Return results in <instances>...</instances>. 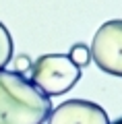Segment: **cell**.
<instances>
[{"label":"cell","mask_w":122,"mask_h":124,"mask_svg":"<svg viewBox=\"0 0 122 124\" xmlns=\"http://www.w3.org/2000/svg\"><path fill=\"white\" fill-rule=\"evenodd\" d=\"M68 58L77 68H85L91 62V50L87 48L85 44H74L68 52Z\"/></svg>","instance_id":"6"},{"label":"cell","mask_w":122,"mask_h":124,"mask_svg":"<svg viewBox=\"0 0 122 124\" xmlns=\"http://www.w3.org/2000/svg\"><path fill=\"white\" fill-rule=\"evenodd\" d=\"M10 60H13V37L6 25L0 21V70H4Z\"/></svg>","instance_id":"5"},{"label":"cell","mask_w":122,"mask_h":124,"mask_svg":"<svg viewBox=\"0 0 122 124\" xmlns=\"http://www.w3.org/2000/svg\"><path fill=\"white\" fill-rule=\"evenodd\" d=\"M52 101L27 77L0 70V124H44Z\"/></svg>","instance_id":"1"},{"label":"cell","mask_w":122,"mask_h":124,"mask_svg":"<svg viewBox=\"0 0 122 124\" xmlns=\"http://www.w3.org/2000/svg\"><path fill=\"white\" fill-rule=\"evenodd\" d=\"M48 124H110L106 110L89 99H66L50 112Z\"/></svg>","instance_id":"4"},{"label":"cell","mask_w":122,"mask_h":124,"mask_svg":"<svg viewBox=\"0 0 122 124\" xmlns=\"http://www.w3.org/2000/svg\"><path fill=\"white\" fill-rule=\"evenodd\" d=\"M31 83L48 97L70 91L81 79V68H77L64 54H44L31 66Z\"/></svg>","instance_id":"2"},{"label":"cell","mask_w":122,"mask_h":124,"mask_svg":"<svg viewBox=\"0 0 122 124\" xmlns=\"http://www.w3.org/2000/svg\"><path fill=\"white\" fill-rule=\"evenodd\" d=\"M31 66H33V62H31V58L27 56V54H19V56H15V70L17 75H25L27 70H31Z\"/></svg>","instance_id":"7"},{"label":"cell","mask_w":122,"mask_h":124,"mask_svg":"<svg viewBox=\"0 0 122 124\" xmlns=\"http://www.w3.org/2000/svg\"><path fill=\"white\" fill-rule=\"evenodd\" d=\"M112 124H122V118H118V120H114Z\"/></svg>","instance_id":"8"},{"label":"cell","mask_w":122,"mask_h":124,"mask_svg":"<svg viewBox=\"0 0 122 124\" xmlns=\"http://www.w3.org/2000/svg\"><path fill=\"white\" fill-rule=\"evenodd\" d=\"M91 60L104 72L122 77V19L106 21L91 41Z\"/></svg>","instance_id":"3"}]
</instances>
